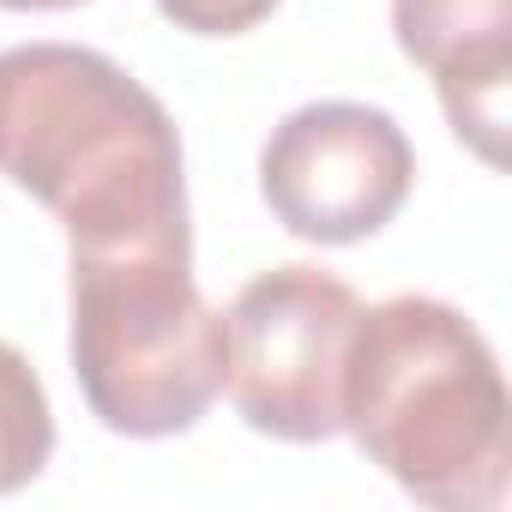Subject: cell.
<instances>
[{"label": "cell", "instance_id": "6da1fadb", "mask_svg": "<svg viewBox=\"0 0 512 512\" xmlns=\"http://www.w3.org/2000/svg\"><path fill=\"white\" fill-rule=\"evenodd\" d=\"M0 175L55 211L73 253L193 241L175 115L97 49H0Z\"/></svg>", "mask_w": 512, "mask_h": 512}, {"label": "cell", "instance_id": "7a4b0ae2", "mask_svg": "<svg viewBox=\"0 0 512 512\" xmlns=\"http://www.w3.org/2000/svg\"><path fill=\"white\" fill-rule=\"evenodd\" d=\"M344 428L410 500L494 512L512 476L506 374L452 302L386 296L362 308L344 368Z\"/></svg>", "mask_w": 512, "mask_h": 512}, {"label": "cell", "instance_id": "3957f363", "mask_svg": "<svg viewBox=\"0 0 512 512\" xmlns=\"http://www.w3.org/2000/svg\"><path fill=\"white\" fill-rule=\"evenodd\" d=\"M73 374L91 416L127 440L199 428L223 392V314L193 284V241L73 253Z\"/></svg>", "mask_w": 512, "mask_h": 512}, {"label": "cell", "instance_id": "277c9868", "mask_svg": "<svg viewBox=\"0 0 512 512\" xmlns=\"http://www.w3.org/2000/svg\"><path fill=\"white\" fill-rule=\"evenodd\" d=\"M362 302L326 266H272L223 314V386L247 428L290 446L344 428V368Z\"/></svg>", "mask_w": 512, "mask_h": 512}, {"label": "cell", "instance_id": "5b68a950", "mask_svg": "<svg viewBox=\"0 0 512 512\" xmlns=\"http://www.w3.org/2000/svg\"><path fill=\"white\" fill-rule=\"evenodd\" d=\"M416 187L410 133L374 103H302L260 151V193L272 217L314 247L380 235Z\"/></svg>", "mask_w": 512, "mask_h": 512}, {"label": "cell", "instance_id": "8992f818", "mask_svg": "<svg viewBox=\"0 0 512 512\" xmlns=\"http://www.w3.org/2000/svg\"><path fill=\"white\" fill-rule=\"evenodd\" d=\"M398 49L434 73L452 133L506 163V85H512V0H392Z\"/></svg>", "mask_w": 512, "mask_h": 512}, {"label": "cell", "instance_id": "52a82bcc", "mask_svg": "<svg viewBox=\"0 0 512 512\" xmlns=\"http://www.w3.org/2000/svg\"><path fill=\"white\" fill-rule=\"evenodd\" d=\"M55 410L25 350L0 338V494H19L49 470Z\"/></svg>", "mask_w": 512, "mask_h": 512}, {"label": "cell", "instance_id": "ba28073f", "mask_svg": "<svg viewBox=\"0 0 512 512\" xmlns=\"http://www.w3.org/2000/svg\"><path fill=\"white\" fill-rule=\"evenodd\" d=\"M272 7L278 0H157V13L193 37H241L260 19H272Z\"/></svg>", "mask_w": 512, "mask_h": 512}, {"label": "cell", "instance_id": "9c48e42d", "mask_svg": "<svg viewBox=\"0 0 512 512\" xmlns=\"http://www.w3.org/2000/svg\"><path fill=\"white\" fill-rule=\"evenodd\" d=\"M7 13H67V7H85V0H0Z\"/></svg>", "mask_w": 512, "mask_h": 512}]
</instances>
